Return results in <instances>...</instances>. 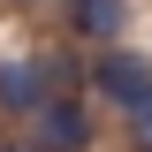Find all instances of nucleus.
<instances>
[{"label": "nucleus", "instance_id": "39448f33", "mask_svg": "<svg viewBox=\"0 0 152 152\" xmlns=\"http://www.w3.org/2000/svg\"><path fill=\"white\" fill-rule=\"evenodd\" d=\"M129 122H137V137H152V99H145V107H129Z\"/></svg>", "mask_w": 152, "mask_h": 152}, {"label": "nucleus", "instance_id": "20e7f679", "mask_svg": "<svg viewBox=\"0 0 152 152\" xmlns=\"http://www.w3.org/2000/svg\"><path fill=\"white\" fill-rule=\"evenodd\" d=\"M69 23H76V38L114 46V38H122V23H129V0H69Z\"/></svg>", "mask_w": 152, "mask_h": 152}, {"label": "nucleus", "instance_id": "423d86ee", "mask_svg": "<svg viewBox=\"0 0 152 152\" xmlns=\"http://www.w3.org/2000/svg\"><path fill=\"white\" fill-rule=\"evenodd\" d=\"M0 152H23V145H0Z\"/></svg>", "mask_w": 152, "mask_h": 152}, {"label": "nucleus", "instance_id": "7ed1b4c3", "mask_svg": "<svg viewBox=\"0 0 152 152\" xmlns=\"http://www.w3.org/2000/svg\"><path fill=\"white\" fill-rule=\"evenodd\" d=\"M91 145V114L76 99H46L38 107V152H84Z\"/></svg>", "mask_w": 152, "mask_h": 152}, {"label": "nucleus", "instance_id": "f257e3e1", "mask_svg": "<svg viewBox=\"0 0 152 152\" xmlns=\"http://www.w3.org/2000/svg\"><path fill=\"white\" fill-rule=\"evenodd\" d=\"M46 99H61V61H53V53L0 61V107H8V114H38Z\"/></svg>", "mask_w": 152, "mask_h": 152}, {"label": "nucleus", "instance_id": "f03ea898", "mask_svg": "<svg viewBox=\"0 0 152 152\" xmlns=\"http://www.w3.org/2000/svg\"><path fill=\"white\" fill-rule=\"evenodd\" d=\"M91 84H99V99H114V107H145L152 99V61L145 53H122V46H99Z\"/></svg>", "mask_w": 152, "mask_h": 152}]
</instances>
